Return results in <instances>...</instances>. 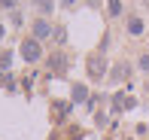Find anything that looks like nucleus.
Listing matches in <instances>:
<instances>
[{"instance_id": "f257e3e1", "label": "nucleus", "mask_w": 149, "mask_h": 140, "mask_svg": "<svg viewBox=\"0 0 149 140\" xmlns=\"http://www.w3.org/2000/svg\"><path fill=\"white\" fill-rule=\"evenodd\" d=\"M40 55H43V46H40V40H24V43H22V58H24V61H37V58Z\"/></svg>"}, {"instance_id": "f03ea898", "label": "nucleus", "mask_w": 149, "mask_h": 140, "mask_svg": "<svg viewBox=\"0 0 149 140\" xmlns=\"http://www.w3.org/2000/svg\"><path fill=\"white\" fill-rule=\"evenodd\" d=\"M104 73H107V61L100 55H94L91 61H88V76L91 79H104Z\"/></svg>"}, {"instance_id": "7ed1b4c3", "label": "nucleus", "mask_w": 149, "mask_h": 140, "mask_svg": "<svg viewBox=\"0 0 149 140\" xmlns=\"http://www.w3.org/2000/svg\"><path fill=\"white\" fill-rule=\"evenodd\" d=\"M128 73H131V64L122 61V64H116V67L110 70V79H113V82H122V79H128Z\"/></svg>"}, {"instance_id": "20e7f679", "label": "nucleus", "mask_w": 149, "mask_h": 140, "mask_svg": "<svg viewBox=\"0 0 149 140\" xmlns=\"http://www.w3.org/2000/svg\"><path fill=\"white\" fill-rule=\"evenodd\" d=\"M49 34H55L49 22H43V18H40V22H33V40H43V37H49Z\"/></svg>"}, {"instance_id": "39448f33", "label": "nucleus", "mask_w": 149, "mask_h": 140, "mask_svg": "<svg viewBox=\"0 0 149 140\" xmlns=\"http://www.w3.org/2000/svg\"><path fill=\"white\" fill-rule=\"evenodd\" d=\"M113 107H116V110H131V107H134V98H128V95H113Z\"/></svg>"}, {"instance_id": "423d86ee", "label": "nucleus", "mask_w": 149, "mask_h": 140, "mask_svg": "<svg viewBox=\"0 0 149 140\" xmlns=\"http://www.w3.org/2000/svg\"><path fill=\"white\" fill-rule=\"evenodd\" d=\"M128 34H131V37L143 34V18H128Z\"/></svg>"}, {"instance_id": "0eeeda50", "label": "nucleus", "mask_w": 149, "mask_h": 140, "mask_svg": "<svg viewBox=\"0 0 149 140\" xmlns=\"http://www.w3.org/2000/svg\"><path fill=\"white\" fill-rule=\"evenodd\" d=\"M85 98H88V95H85V88H82V85H76V88H73V101H85Z\"/></svg>"}, {"instance_id": "6e6552de", "label": "nucleus", "mask_w": 149, "mask_h": 140, "mask_svg": "<svg viewBox=\"0 0 149 140\" xmlns=\"http://www.w3.org/2000/svg\"><path fill=\"white\" fill-rule=\"evenodd\" d=\"M119 12H122V3H116V0H113V3H110V15H119Z\"/></svg>"}, {"instance_id": "1a4fd4ad", "label": "nucleus", "mask_w": 149, "mask_h": 140, "mask_svg": "<svg viewBox=\"0 0 149 140\" xmlns=\"http://www.w3.org/2000/svg\"><path fill=\"white\" fill-rule=\"evenodd\" d=\"M55 40H58V43H64V40H67V31L58 28V31H55Z\"/></svg>"}, {"instance_id": "9d476101", "label": "nucleus", "mask_w": 149, "mask_h": 140, "mask_svg": "<svg viewBox=\"0 0 149 140\" xmlns=\"http://www.w3.org/2000/svg\"><path fill=\"white\" fill-rule=\"evenodd\" d=\"M137 64H140V70H146V73H149V55H143Z\"/></svg>"}, {"instance_id": "9b49d317", "label": "nucleus", "mask_w": 149, "mask_h": 140, "mask_svg": "<svg viewBox=\"0 0 149 140\" xmlns=\"http://www.w3.org/2000/svg\"><path fill=\"white\" fill-rule=\"evenodd\" d=\"M3 34H6V28H3V22H0V40H3Z\"/></svg>"}]
</instances>
